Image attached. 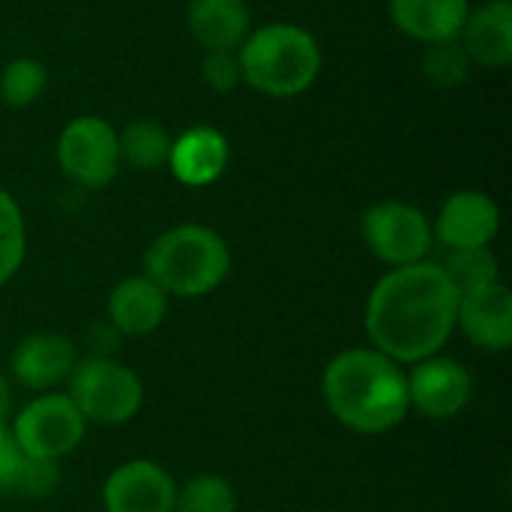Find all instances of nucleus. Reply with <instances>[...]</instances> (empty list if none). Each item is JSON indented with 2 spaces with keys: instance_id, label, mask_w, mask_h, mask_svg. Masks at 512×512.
<instances>
[{
  "instance_id": "a211bd4d",
  "label": "nucleus",
  "mask_w": 512,
  "mask_h": 512,
  "mask_svg": "<svg viewBox=\"0 0 512 512\" xmlns=\"http://www.w3.org/2000/svg\"><path fill=\"white\" fill-rule=\"evenodd\" d=\"M246 0H189L186 24L204 51H237L249 36Z\"/></svg>"
},
{
  "instance_id": "4be33fe9",
  "label": "nucleus",
  "mask_w": 512,
  "mask_h": 512,
  "mask_svg": "<svg viewBox=\"0 0 512 512\" xmlns=\"http://www.w3.org/2000/svg\"><path fill=\"white\" fill-rule=\"evenodd\" d=\"M48 87V72L33 57H15L0 72V102L9 108L33 105Z\"/></svg>"
},
{
  "instance_id": "9d476101",
  "label": "nucleus",
  "mask_w": 512,
  "mask_h": 512,
  "mask_svg": "<svg viewBox=\"0 0 512 512\" xmlns=\"http://www.w3.org/2000/svg\"><path fill=\"white\" fill-rule=\"evenodd\" d=\"M78 345L66 333L54 330H36L27 333L9 354V375L18 387L30 393H54L66 387V378L72 375L78 363Z\"/></svg>"
},
{
  "instance_id": "1a4fd4ad",
  "label": "nucleus",
  "mask_w": 512,
  "mask_h": 512,
  "mask_svg": "<svg viewBox=\"0 0 512 512\" xmlns=\"http://www.w3.org/2000/svg\"><path fill=\"white\" fill-rule=\"evenodd\" d=\"M405 378H408V405L423 420H435V423L453 420L468 408L474 396L471 372L447 354H432L414 366H405Z\"/></svg>"
},
{
  "instance_id": "9b49d317",
  "label": "nucleus",
  "mask_w": 512,
  "mask_h": 512,
  "mask_svg": "<svg viewBox=\"0 0 512 512\" xmlns=\"http://www.w3.org/2000/svg\"><path fill=\"white\" fill-rule=\"evenodd\" d=\"M177 483L153 459H129L102 483L105 512H174Z\"/></svg>"
},
{
  "instance_id": "ddd939ff",
  "label": "nucleus",
  "mask_w": 512,
  "mask_h": 512,
  "mask_svg": "<svg viewBox=\"0 0 512 512\" xmlns=\"http://www.w3.org/2000/svg\"><path fill=\"white\" fill-rule=\"evenodd\" d=\"M456 330L465 333L471 345L489 354H504L512 348V291L504 282L486 285L480 291L462 294L456 309Z\"/></svg>"
},
{
  "instance_id": "cd10ccee",
  "label": "nucleus",
  "mask_w": 512,
  "mask_h": 512,
  "mask_svg": "<svg viewBox=\"0 0 512 512\" xmlns=\"http://www.w3.org/2000/svg\"><path fill=\"white\" fill-rule=\"evenodd\" d=\"M12 408V393H9V375L0 369V417H9Z\"/></svg>"
},
{
  "instance_id": "393cba45",
  "label": "nucleus",
  "mask_w": 512,
  "mask_h": 512,
  "mask_svg": "<svg viewBox=\"0 0 512 512\" xmlns=\"http://www.w3.org/2000/svg\"><path fill=\"white\" fill-rule=\"evenodd\" d=\"M57 486H60V462L24 456L18 474H15L12 495L27 498V501H42V498H51L57 492Z\"/></svg>"
},
{
  "instance_id": "39448f33",
  "label": "nucleus",
  "mask_w": 512,
  "mask_h": 512,
  "mask_svg": "<svg viewBox=\"0 0 512 512\" xmlns=\"http://www.w3.org/2000/svg\"><path fill=\"white\" fill-rule=\"evenodd\" d=\"M87 426H123L144 408V384L135 369L117 357H78L63 390Z\"/></svg>"
},
{
  "instance_id": "423d86ee",
  "label": "nucleus",
  "mask_w": 512,
  "mask_h": 512,
  "mask_svg": "<svg viewBox=\"0 0 512 512\" xmlns=\"http://www.w3.org/2000/svg\"><path fill=\"white\" fill-rule=\"evenodd\" d=\"M12 438L24 456L60 462L75 453L87 435V423L72 405V399L60 390L33 396L12 420Z\"/></svg>"
},
{
  "instance_id": "f03ea898",
  "label": "nucleus",
  "mask_w": 512,
  "mask_h": 512,
  "mask_svg": "<svg viewBox=\"0 0 512 512\" xmlns=\"http://www.w3.org/2000/svg\"><path fill=\"white\" fill-rule=\"evenodd\" d=\"M321 396L330 417L354 435H387L411 414L405 366L372 345L339 351L321 375Z\"/></svg>"
},
{
  "instance_id": "20e7f679",
  "label": "nucleus",
  "mask_w": 512,
  "mask_h": 512,
  "mask_svg": "<svg viewBox=\"0 0 512 512\" xmlns=\"http://www.w3.org/2000/svg\"><path fill=\"white\" fill-rule=\"evenodd\" d=\"M243 84L270 96L294 99L306 93L321 75V45L297 24H267L249 30L237 48Z\"/></svg>"
},
{
  "instance_id": "7ed1b4c3",
  "label": "nucleus",
  "mask_w": 512,
  "mask_h": 512,
  "mask_svg": "<svg viewBox=\"0 0 512 512\" xmlns=\"http://www.w3.org/2000/svg\"><path fill=\"white\" fill-rule=\"evenodd\" d=\"M141 273L150 276L168 297L198 300L213 294L231 273V249L225 237L207 225L183 222L144 249Z\"/></svg>"
},
{
  "instance_id": "5701e85b",
  "label": "nucleus",
  "mask_w": 512,
  "mask_h": 512,
  "mask_svg": "<svg viewBox=\"0 0 512 512\" xmlns=\"http://www.w3.org/2000/svg\"><path fill=\"white\" fill-rule=\"evenodd\" d=\"M27 255V228L18 201L0 189V288L21 270Z\"/></svg>"
},
{
  "instance_id": "bb28decb",
  "label": "nucleus",
  "mask_w": 512,
  "mask_h": 512,
  "mask_svg": "<svg viewBox=\"0 0 512 512\" xmlns=\"http://www.w3.org/2000/svg\"><path fill=\"white\" fill-rule=\"evenodd\" d=\"M24 453L18 450L12 429H9V417H0V495H12V483L18 474Z\"/></svg>"
},
{
  "instance_id": "0eeeda50",
  "label": "nucleus",
  "mask_w": 512,
  "mask_h": 512,
  "mask_svg": "<svg viewBox=\"0 0 512 512\" xmlns=\"http://www.w3.org/2000/svg\"><path fill=\"white\" fill-rule=\"evenodd\" d=\"M360 237L366 249L393 267H408L426 261L432 252V222L426 213L408 201H378L360 216Z\"/></svg>"
},
{
  "instance_id": "2eb2a0df",
  "label": "nucleus",
  "mask_w": 512,
  "mask_h": 512,
  "mask_svg": "<svg viewBox=\"0 0 512 512\" xmlns=\"http://www.w3.org/2000/svg\"><path fill=\"white\" fill-rule=\"evenodd\" d=\"M228 159H231V147L219 129L192 126L171 141L165 168H171L177 183H183L189 189H204L225 174Z\"/></svg>"
},
{
  "instance_id": "f8f14e48",
  "label": "nucleus",
  "mask_w": 512,
  "mask_h": 512,
  "mask_svg": "<svg viewBox=\"0 0 512 512\" xmlns=\"http://www.w3.org/2000/svg\"><path fill=\"white\" fill-rule=\"evenodd\" d=\"M501 231V207L492 195L477 189L453 192L432 225V237L447 249H486Z\"/></svg>"
},
{
  "instance_id": "412c9836",
  "label": "nucleus",
  "mask_w": 512,
  "mask_h": 512,
  "mask_svg": "<svg viewBox=\"0 0 512 512\" xmlns=\"http://www.w3.org/2000/svg\"><path fill=\"white\" fill-rule=\"evenodd\" d=\"M174 512H237V492L222 474H195L177 486Z\"/></svg>"
},
{
  "instance_id": "b1692460",
  "label": "nucleus",
  "mask_w": 512,
  "mask_h": 512,
  "mask_svg": "<svg viewBox=\"0 0 512 512\" xmlns=\"http://www.w3.org/2000/svg\"><path fill=\"white\" fill-rule=\"evenodd\" d=\"M468 69H471V60H468V54H465L459 39L435 42L423 54V72L438 87H456L459 81L468 78Z\"/></svg>"
},
{
  "instance_id": "6ab92c4d",
  "label": "nucleus",
  "mask_w": 512,
  "mask_h": 512,
  "mask_svg": "<svg viewBox=\"0 0 512 512\" xmlns=\"http://www.w3.org/2000/svg\"><path fill=\"white\" fill-rule=\"evenodd\" d=\"M171 135L156 120H132L123 132H117V150L120 165H129L135 171H159L168 165L171 153Z\"/></svg>"
},
{
  "instance_id": "f257e3e1",
  "label": "nucleus",
  "mask_w": 512,
  "mask_h": 512,
  "mask_svg": "<svg viewBox=\"0 0 512 512\" xmlns=\"http://www.w3.org/2000/svg\"><path fill=\"white\" fill-rule=\"evenodd\" d=\"M459 294L435 261L387 270L366 297L363 327L369 345L399 366H414L456 333Z\"/></svg>"
},
{
  "instance_id": "a878e982",
  "label": "nucleus",
  "mask_w": 512,
  "mask_h": 512,
  "mask_svg": "<svg viewBox=\"0 0 512 512\" xmlns=\"http://www.w3.org/2000/svg\"><path fill=\"white\" fill-rule=\"evenodd\" d=\"M201 78L216 93H234L243 84L237 51H204Z\"/></svg>"
},
{
  "instance_id": "dca6fc26",
  "label": "nucleus",
  "mask_w": 512,
  "mask_h": 512,
  "mask_svg": "<svg viewBox=\"0 0 512 512\" xmlns=\"http://www.w3.org/2000/svg\"><path fill=\"white\" fill-rule=\"evenodd\" d=\"M459 42L471 63L504 69L512 63V3L489 0L468 12Z\"/></svg>"
},
{
  "instance_id": "4468645a",
  "label": "nucleus",
  "mask_w": 512,
  "mask_h": 512,
  "mask_svg": "<svg viewBox=\"0 0 512 512\" xmlns=\"http://www.w3.org/2000/svg\"><path fill=\"white\" fill-rule=\"evenodd\" d=\"M168 294L144 273L120 279L108 294V324L129 339L156 333L168 318Z\"/></svg>"
},
{
  "instance_id": "aec40b11",
  "label": "nucleus",
  "mask_w": 512,
  "mask_h": 512,
  "mask_svg": "<svg viewBox=\"0 0 512 512\" xmlns=\"http://www.w3.org/2000/svg\"><path fill=\"white\" fill-rule=\"evenodd\" d=\"M441 267H444V273L453 282L459 297L501 282V264H498V258H495V252L489 246L486 249H456V252H447Z\"/></svg>"
},
{
  "instance_id": "6e6552de",
  "label": "nucleus",
  "mask_w": 512,
  "mask_h": 512,
  "mask_svg": "<svg viewBox=\"0 0 512 512\" xmlns=\"http://www.w3.org/2000/svg\"><path fill=\"white\" fill-rule=\"evenodd\" d=\"M57 165L81 189H105L120 171L117 132L102 117H75L57 138Z\"/></svg>"
},
{
  "instance_id": "f3484780",
  "label": "nucleus",
  "mask_w": 512,
  "mask_h": 512,
  "mask_svg": "<svg viewBox=\"0 0 512 512\" xmlns=\"http://www.w3.org/2000/svg\"><path fill=\"white\" fill-rule=\"evenodd\" d=\"M468 12V0H390L393 27L426 45L459 39Z\"/></svg>"
}]
</instances>
